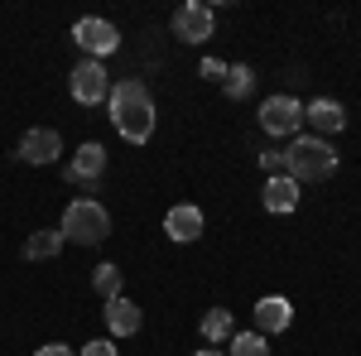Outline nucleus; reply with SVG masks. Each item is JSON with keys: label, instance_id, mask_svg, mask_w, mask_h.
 <instances>
[{"label": "nucleus", "instance_id": "7", "mask_svg": "<svg viewBox=\"0 0 361 356\" xmlns=\"http://www.w3.org/2000/svg\"><path fill=\"white\" fill-rule=\"evenodd\" d=\"M73 44H78L87 58H97V63H102L106 54L121 49V29H116L111 20H102V15H82V20L73 25Z\"/></svg>", "mask_w": 361, "mask_h": 356}, {"label": "nucleus", "instance_id": "16", "mask_svg": "<svg viewBox=\"0 0 361 356\" xmlns=\"http://www.w3.org/2000/svg\"><path fill=\"white\" fill-rule=\"evenodd\" d=\"M63 246H68V241H63L58 226H54V231H34V236L25 241V260H54Z\"/></svg>", "mask_w": 361, "mask_h": 356}, {"label": "nucleus", "instance_id": "11", "mask_svg": "<svg viewBox=\"0 0 361 356\" xmlns=\"http://www.w3.org/2000/svg\"><path fill=\"white\" fill-rule=\"evenodd\" d=\"M294 323V303L284 299V294H265V299H255V332L260 337H275Z\"/></svg>", "mask_w": 361, "mask_h": 356}, {"label": "nucleus", "instance_id": "21", "mask_svg": "<svg viewBox=\"0 0 361 356\" xmlns=\"http://www.w3.org/2000/svg\"><path fill=\"white\" fill-rule=\"evenodd\" d=\"M78 356H121V347H116L111 337H97V342H87Z\"/></svg>", "mask_w": 361, "mask_h": 356}, {"label": "nucleus", "instance_id": "15", "mask_svg": "<svg viewBox=\"0 0 361 356\" xmlns=\"http://www.w3.org/2000/svg\"><path fill=\"white\" fill-rule=\"evenodd\" d=\"M197 332H202V342H231L236 337V318H231V308H207L202 313V323H197Z\"/></svg>", "mask_w": 361, "mask_h": 356}, {"label": "nucleus", "instance_id": "8", "mask_svg": "<svg viewBox=\"0 0 361 356\" xmlns=\"http://www.w3.org/2000/svg\"><path fill=\"white\" fill-rule=\"evenodd\" d=\"M20 164H34V168H44V164H54L58 154H63V135H58L54 125H34V130H25V140H20Z\"/></svg>", "mask_w": 361, "mask_h": 356}, {"label": "nucleus", "instance_id": "18", "mask_svg": "<svg viewBox=\"0 0 361 356\" xmlns=\"http://www.w3.org/2000/svg\"><path fill=\"white\" fill-rule=\"evenodd\" d=\"M250 82H255L250 63H231V68H226V82H222V92L231 97V102H241V97L250 92Z\"/></svg>", "mask_w": 361, "mask_h": 356}, {"label": "nucleus", "instance_id": "14", "mask_svg": "<svg viewBox=\"0 0 361 356\" xmlns=\"http://www.w3.org/2000/svg\"><path fill=\"white\" fill-rule=\"evenodd\" d=\"M260 202H265V212H275V217H289V212L299 207V183H294L289 173H279V178H265V192H260Z\"/></svg>", "mask_w": 361, "mask_h": 356}, {"label": "nucleus", "instance_id": "23", "mask_svg": "<svg viewBox=\"0 0 361 356\" xmlns=\"http://www.w3.org/2000/svg\"><path fill=\"white\" fill-rule=\"evenodd\" d=\"M34 356H78V352H73L68 342H49V347H39Z\"/></svg>", "mask_w": 361, "mask_h": 356}, {"label": "nucleus", "instance_id": "5", "mask_svg": "<svg viewBox=\"0 0 361 356\" xmlns=\"http://www.w3.org/2000/svg\"><path fill=\"white\" fill-rule=\"evenodd\" d=\"M68 92H73L78 106H102V102L111 97V73H106L97 58H82V63L68 73Z\"/></svg>", "mask_w": 361, "mask_h": 356}, {"label": "nucleus", "instance_id": "12", "mask_svg": "<svg viewBox=\"0 0 361 356\" xmlns=\"http://www.w3.org/2000/svg\"><path fill=\"white\" fill-rule=\"evenodd\" d=\"M164 236H169V241H178V246L197 241V236H202V207H193V202L169 207V212H164Z\"/></svg>", "mask_w": 361, "mask_h": 356}, {"label": "nucleus", "instance_id": "9", "mask_svg": "<svg viewBox=\"0 0 361 356\" xmlns=\"http://www.w3.org/2000/svg\"><path fill=\"white\" fill-rule=\"evenodd\" d=\"M102 173H106V145H97V140L78 145V154L68 159V183H87V188H97Z\"/></svg>", "mask_w": 361, "mask_h": 356}, {"label": "nucleus", "instance_id": "17", "mask_svg": "<svg viewBox=\"0 0 361 356\" xmlns=\"http://www.w3.org/2000/svg\"><path fill=\"white\" fill-rule=\"evenodd\" d=\"M92 289L111 303V299H121V294H126V274L116 270V265H97V270H92Z\"/></svg>", "mask_w": 361, "mask_h": 356}, {"label": "nucleus", "instance_id": "19", "mask_svg": "<svg viewBox=\"0 0 361 356\" xmlns=\"http://www.w3.org/2000/svg\"><path fill=\"white\" fill-rule=\"evenodd\" d=\"M231 356H270V337H260V332H236V337H231Z\"/></svg>", "mask_w": 361, "mask_h": 356}, {"label": "nucleus", "instance_id": "13", "mask_svg": "<svg viewBox=\"0 0 361 356\" xmlns=\"http://www.w3.org/2000/svg\"><path fill=\"white\" fill-rule=\"evenodd\" d=\"M102 318H106V332H111V342H116V337H135V332L145 328V313H140V308L126 299V294L106 303V313H102Z\"/></svg>", "mask_w": 361, "mask_h": 356}, {"label": "nucleus", "instance_id": "24", "mask_svg": "<svg viewBox=\"0 0 361 356\" xmlns=\"http://www.w3.org/2000/svg\"><path fill=\"white\" fill-rule=\"evenodd\" d=\"M193 356H226L222 347H202V352H193Z\"/></svg>", "mask_w": 361, "mask_h": 356}, {"label": "nucleus", "instance_id": "4", "mask_svg": "<svg viewBox=\"0 0 361 356\" xmlns=\"http://www.w3.org/2000/svg\"><path fill=\"white\" fill-rule=\"evenodd\" d=\"M169 25H173V39H178V44H207L212 29H217V10H212L207 0H183Z\"/></svg>", "mask_w": 361, "mask_h": 356}, {"label": "nucleus", "instance_id": "2", "mask_svg": "<svg viewBox=\"0 0 361 356\" xmlns=\"http://www.w3.org/2000/svg\"><path fill=\"white\" fill-rule=\"evenodd\" d=\"M284 173L304 188V183H328L337 173V149L323 135H294V145L284 149Z\"/></svg>", "mask_w": 361, "mask_h": 356}, {"label": "nucleus", "instance_id": "10", "mask_svg": "<svg viewBox=\"0 0 361 356\" xmlns=\"http://www.w3.org/2000/svg\"><path fill=\"white\" fill-rule=\"evenodd\" d=\"M304 121H308V135H337V130H347V106L333 102V97H318V102H308L304 106Z\"/></svg>", "mask_w": 361, "mask_h": 356}, {"label": "nucleus", "instance_id": "6", "mask_svg": "<svg viewBox=\"0 0 361 356\" xmlns=\"http://www.w3.org/2000/svg\"><path fill=\"white\" fill-rule=\"evenodd\" d=\"M260 130L265 135H299L304 130V102L279 92V97H265L260 102Z\"/></svg>", "mask_w": 361, "mask_h": 356}, {"label": "nucleus", "instance_id": "1", "mask_svg": "<svg viewBox=\"0 0 361 356\" xmlns=\"http://www.w3.org/2000/svg\"><path fill=\"white\" fill-rule=\"evenodd\" d=\"M106 111H111V125L121 140H130V145H145V140L154 135V121H159V111H154V97H149V87L140 82V78H126V82L111 87V97H106Z\"/></svg>", "mask_w": 361, "mask_h": 356}, {"label": "nucleus", "instance_id": "3", "mask_svg": "<svg viewBox=\"0 0 361 356\" xmlns=\"http://www.w3.org/2000/svg\"><path fill=\"white\" fill-rule=\"evenodd\" d=\"M58 231H63V241L102 246V241L111 236V212H106V202H97V197H78V202H68V207H63Z\"/></svg>", "mask_w": 361, "mask_h": 356}, {"label": "nucleus", "instance_id": "20", "mask_svg": "<svg viewBox=\"0 0 361 356\" xmlns=\"http://www.w3.org/2000/svg\"><path fill=\"white\" fill-rule=\"evenodd\" d=\"M260 168H265V178H279L284 173V149H265L260 154Z\"/></svg>", "mask_w": 361, "mask_h": 356}, {"label": "nucleus", "instance_id": "22", "mask_svg": "<svg viewBox=\"0 0 361 356\" xmlns=\"http://www.w3.org/2000/svg\"><path fill=\"white\" fill-rule=\"evenodd\" d=\"M226 68L231 63H222V58H202V78H212V82H226Z\"/></svg>", "mask_w": 361, "mask_h": 356}]
</instances>
